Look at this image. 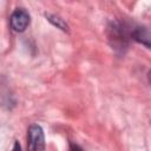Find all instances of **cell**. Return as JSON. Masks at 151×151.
Masks as SVG:
<instances>
[{
    "mask_svg": "<svg viewBox=\"0 0 151 151\" xmlns=\"http://www.w3.org/2000/svg\"><path fill=\"white\" fill-rule=\"evenodd\" d=\"M131 39L145 45L146 47L150 46V34L149 29L144 26H133L131 28Z\"/></svg>",
    "mask_w": 151,
    "mask_h": 151,
    "instance_id": "cell-4",
    "label": "cell"
},
{
    "mask_svg": "<svg viewBox=\"0 0 151 151\" xmlns=\"http://www.w3.org/2000/svg\"><path fill=\"white\" fill-rule=\"evenodd\" d=\"M70 151H84L78 144L74 143H70Z\"/></svg>",
    "mask_w": 151,
    "mask_h": 151,
    "instance_id": "cell-6",
    "label": "cell"
},
{
    "mask_svg": "<svg viewBox=\"0 0 151 151\" xmlns=\"http://www.w3.org/2000/svg\"><path fill=\"white\" fill-rule=\"evenodd\" d=\"M131 28L122 21H113L109 26V37L112 41V46L123 48L127 46V40L131 38Z\"/></svg>",
    "mask_w": 151,
    "mask_h": 151,
    "instance_id": "cell-1",
    "label": "cell"
},
{
    "mask_svg": "<svg viewBox=\"0 0 151 151\" xmlns=\"http://www.w3.org/2000/svg\"><path fill=\"white\" fill-rule=\"evenodd\" d=\"M27 150L28 151H45L44 130L38 124H32L27 131Z\"/></svg>",
    "mask_w": 151,
    "mask_h": 151,
    "instance_id": "cell-2",
    "label": "cell"
},
{
    "mask_svg": "<svg viewBox=\"0 0 151 151\" xmlns=\"http://www.w3.org/2000/svg\"><path fill=\"white\" fill-rule=\"evenodd\" d=\"M46 18L48 19L50 22H52V24H53L54 26H57L58 28H61L63 31H67V29H68L67 24H66L61 18H59L58 15H55V14H46Z\"/></svg>",
    "mask_w": 151,
    "mask_h": 151,
    "instance_id": "cell-5",
    "label": "cell"
},
{
    "mask_svg": "<svg viewBox=\"0 0 151 151\" xmlns=\"http://www.w3.org/2000/svg\"><path fill=\"white\" fill-rule=\"evenodd\" d=\"M12 151H21V146H20L19 142H15V143H14V145H13V149H12Z\"/></svg>",
    "mask_w": 151,
    "mask_h": 151,
    "instance_id": "cell-7",
    "label": "cell"
},
{
    "mask_svg": "<svg viewBox=\"0 0 151 151\" xmlns=\"http://www.w3.org/2000/svg\"><path fill=\"white\" fill-rule=\"evenodd\" d=\"M29 21H31V17L28 12L25 11L24 8H17L9 17L11 27L15 32H24L29 25Z\"/></svg>",
    "mask_w": 151,
    "mask_h": 151,
    "instance_id": "cell-3",
    "label": "cell"
}]
</instances>
